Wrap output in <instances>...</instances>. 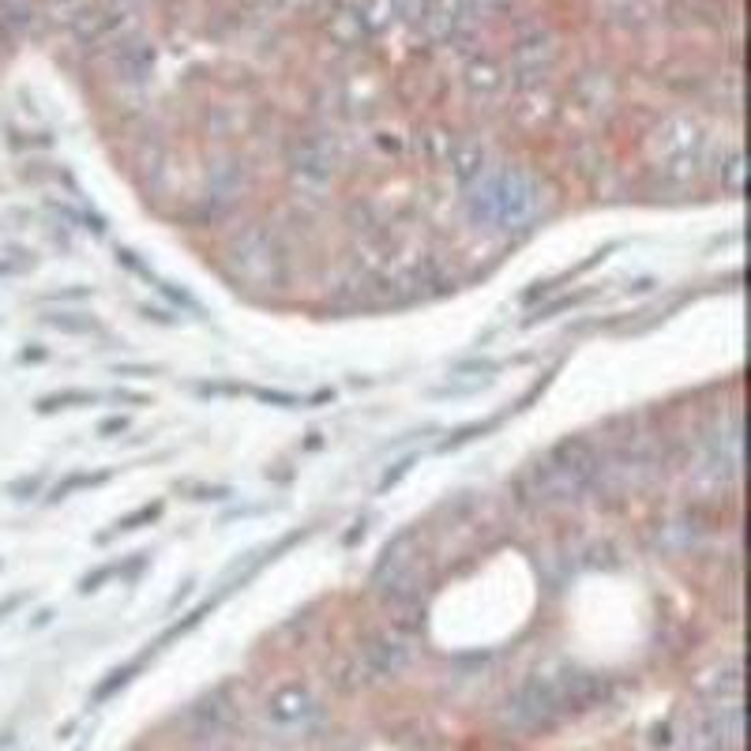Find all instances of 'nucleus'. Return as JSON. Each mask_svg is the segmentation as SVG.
Returning <instances> with one entry per match:
<instances>
[{
	"label": "nucleus",
	"instance_id": "aec40b11",
	"mask_svg": "<svg viewBox=\"0 0 751 751\" xmlns=\"http://www.w3.org/2000/svg\"><path fill=\"white\" fill-rule=\"evenodd\" d=\"M117 372H136V375H151L154 369H147V364H124V369H117Z\"/></svg>",
	"mask_w": 751,
	"mask_h": 751
},
{
	"label": "nucleus",
	"instance_id": "ddd939ff",
	"mask_svg": "<svg viewBox=\"0 0 751 751\" xmlns=\"http://www.w3.org/2000/svg\"><path fill=\"white\" fill-rule=\"evenodd\" d=\"M102 481H110V470H102V474H72L64 477L61 485L53 488V500H64L72 493V488H86V485H102Z\"/></svg>",
	"mask_w": 751,
	"mask_h": 751
},
{
	"label": "nucleus",
	"instance_id": "f8f14e48",
	"mask_svg": "<svg viewBox=\"0 0 751 751\" xmlns=\"http://www.w3.org/2000/svg\"><path fill=\"white\" fill-rule=\"evenodd\" d=\"M744 173H748V166H744V154H733V158L721 166V188L726 192H733V196H740L744 192Z\"/></svg>",
	"mask_w": 751,
	"mask_h": 751
},
{
	"label": "nucleus",
	"instance_id": "6e6552de",
	"mask_svg": "<svg viewBox=\"0 0 751 751\" xmlns=\"http://www.w3.org/2000/svg\"><path fill=\"white\" fill-rule=\"evenodd\" d=\"M312 714V696L301 688V683H290V688H282V691H275V699H271V718L275 721H301V718H308Z\"/></svg>",
	"mask_w": 751,
	"mask_h": 751
},
{
	"label": "nucleus",
	"instance_id": "f257e3e1",
	"mask_svg": "<svg viewBox=\"0 0 751 751\" xmlns=\"http://www.w3.org/2000/svg\"><path fill=\"white\" fill-rule=\"evenodd\" d=\"M601 451L583 436H567L548 447L534 466L518 477V496L534 504H575L594 488Z\"/></svg>",
	"mask_w": 751,
	"mask_h": 751
},
{
	"label": "nucleus",
	"instance_id": "6ab92c4d",
	"mask_svg": "<svg viewBox=\"0 0 751 751\" xmlns=\"http://www.w3.org/2000/svg\"><path fill=\"white\" fill-rule=\"evenodd\" d=\"M34 488H38V477H31V481H16L12 493H34Z\"/></svg>",
	"mask_w": 751,
	"mask_h": 751
},
{
	"label": "nucleus",
	"instance_id": "39448f33",
	"mask_svg": "<svg viewBox=\"0 0 751 751\" xmlns=\"http://www.w3.org/2000/svg\"><path fill=\"white\" fill-rule=\"evenodd\" d=\"M418 564V529H402L394 542L383 548L380 564H375L372 572V590L380 594L383 586H391L394 579H399L402 572H410V567Z\"/></svg>",
	"mask_w": 751,
	"mask_h": 751
},
{
	"label": "nucleus",
	"instance_id": "a211bd4d",
	"mask_svg": "<svg viewBox=\"0 0 751 751\" xmlns=\"http://www.w3.org/2000/svg\"><path fill=\"white\" fill-rule=\"evenodd\" d=\"M124 429H128V421L110 418V421H102V425H99V436H117V432H124Z\"/></svg>",
	"mask_w": 751,
	"mask_h": 751
},
{
	"label": "nucleus",
	"instance_id": "423d86ee",
	"mask_svg": "<svg viewBox=\"0 0 751 751\" xmlns=\"http://www.w3.org/2000/svg\"><path fill=\"white\" fill-rule=\"evenodd\" d=\"M364 661H369V669L380 672V677H394V672H402L410 666V647L402 635L380 631L364 642Z\"/></svg>",
	"mask_w": 751,
	"mask_h": 751
},
{
	"label": "nucleus",
	"instance_id": "dca6fc26",
	"mask_svg": "<svg viewBox=\"0 0 751 751\" xmlns=\"http://www.w3.org/2000/svg\"><path fill=\"white\" fill-rule=\"evenodd\" d=\"M253 394H256L259 402H278V407H286V410L301 407V399H297V394H282V391H264V388H253Z\"/></svg>",
	"mask_w": 751,
	"mask_h": 751
},
{
	"label": "nucleus",
	"instance_id": "4468645a",
	"mask_svg": "<svg viewBox=\"0 0 751 751\" xmlns=\"http://www.w3.org/2000/svg\"><path fill=\"white\" fill-rule=\"evenodd\" d=\"M158 515H162V504H147V507H140V512L117 518V526H113V529H136L140 523H154Z\"/></svg>",
	"mask_w": 751,
	"mask_h": 751
},
{
	"label": "nucleus",
	"instance_id": "f03ea898",
	"mask_svg": "<svg viewBox=\"0 0 751 751\" xmlns=\"http://www.w3.org/2000/svg\"><path fill=\"white\" fill-rule=\"evenodd\" d=\"M226 264L237 282L256 286V290H275L282 278V256H278L275 237L264 226H248L229 240Z\"/></svg>",
	"mask_w": 751,
	"mask_h": 751
},
{
	"label": "nucleus",
	"instance_id": "9d476101",
	"mask_svg": "<svg viewBox=\"0 0 751 751\" xmlns=\"http://www.w3.org/2000/svg\"><path fill=\"white\" fill-rule=\"evenodd\" d=\"M69 407H94L91 391H61V394H45L38 402V413H53V410H69Z\"/></svg>",
	"mask_w": 751,
	"mask_h": 751
},
{
	"label": "nucleus",
	"instance_id": "9b49d317",
	"mask_svg": "<svg viewBox=\"0 0 751 751\" xmlns=\"http://www.w3.org/2000/svg\"><path fill=\"white\" fill-rule=\"evenodd\" d=\"M45 323L56 327V331H69V335H86V331H99V323L83 312H50Z\"/></svg>",
	"mask_w": 751,
	"mask_h": 751
},
{
	"label": "nucleus",
	"instance_id": "2eb2a0df",
	"mask_svg": "<svg viewBox=\"0 0 751 751\" xmlns=\"http://www.w3.org/2000/svg\"><path fill=\"white\" fill-rule=\"evenodd\" d=\"M493 429V421H485V425H466V429H459L455 436L451 440H444V444H440V451H451V447H462V444H470V440L474 436H481V432H488Z\"/></svg>",
	"mask_w": 751,
	"mask_h": 751
},
{
	"label": "nucleus",
	"instance_id": "0eeeda50",
	"mask_svg": "<svg viewBox=\"0 0 751 751\" xmlns=\"http://www.w3.org/2000/svg\"><path fill=\"white\" fill-rule=\"evenodd\" d=\"M699 143H702L699 128L688 121H669L666 132H658V151L666 158V166L669 162H699Z\"/></svg>",
	"mask_w": 751,
	"mask_h": 751
},
{
	"label": "nucleus",
	"instance_id": "7ed1b4c3",
	"mask_svg": "<svg viewBox=\"0 0 751 751\" xmlns=\"http://www.w3.org/2000/svg\"><path fill=\"white\" fill-rule=\"evenodd\" d=\"M248 188H253V169H248L245 162L229 158V162H218V166L207 169V199L218 215L234 207Z\"/></svg>",
	"mask_w": 751,
	"mask_h": 751
},
{
	"label": "nucleus",
	"instance_id": "1a4fd4ad",
	"mask_svg": "<svg viewBox=\"0 0 751 751\" xmlns=\"http://www.w3.org/2000/svg\"><path fill=\"white\" fill-rule=\"evenodd\" d=\"M451 169H455V177L462 185H470V181L477 177V173H485V147H477V143H451Z\"/></svg>",
	"mask_w": 751,
	"mask_h": 751
},
{
	"label": "nucleus",
	"instance_id": "f3484780",
	"mask_svg": "<svg viewBox=\"0 0 751 751\" xmlns=\"http://www.w3.org/2000/svg\"><path fill=\"white\" fill-rule=\"evenodd\" d=\"M192 493H196V500H226L229 496V488H223V485H192Z\"/></svg>",
	"mask_w": 751,
	"mask_h": 751
},
{
	"label": "nucleus",
	"instance_id": "20e7f679",
	"mask_svg": "<svg viewBox=\"0 0 751 751\" xmlns=\"http://www.w3.org/2000/svg\"><path fill=\"white\" fill-rule=\"evenodd\" d=\"M290 169L301 181H308V185H331L335 173H339L331 147L320 143V140H301V143H297L294 154H290Z\"/></svg>",
	"mask_w": 751,
	"mask_h": 751
}]
</instances>
